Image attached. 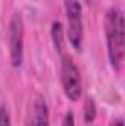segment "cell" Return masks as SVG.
<instances>
[{"label":"cell","instance_id":"30bf717a","mask_svg":"<svg viewBox=\"0 0 125 126\" xmlns=\"http://www.w3.org/2000/svg\"><path fill=\"white\" fill-rule=\"evenodd\" d=\"M109 126H124V122H122V119H116V120H113Z\"/></svg>","mask_w":125,"mask_h":126},{"label":"cell","instance_id":"52a82bcc","mask_svg":"<svg viewBox=\"0 0 125 126\" xmlns=\"http://www.w3.org/2000/svg\"><path fill=\"white\" fill-rule=\"evenodd\" d=\"M97 116V107H96V103L94 100L88 95L85 97V101H84V122L87 125L93 123L94 119Z\"/></svg>","mask_w":125,"mask_h":126},{"label":"cell","instance_id":"8fae6325","mask_svg":"<svg viewBox=\"0 0 125 126\" xmlns=\"http://www.w3.org/2000/svg\"><path fill=\"white\" fill-rule=\"evenodd\" d=\"M84 1H85L87 4H91V3H93V0H84Z\"/></svg>","mask_w":125,"mask_h":126},{"label":"cell","instance_id":"3957f363","mask_svg":"<svg viewBox=\"0 0 125 126\" xmlns=\"http://www.w3.org/2000/svg\"><path fill=\"white\" fill-rule=\"evenodd\" d=\"M61 81H62L63 94L71 101H77L83 93V81L80 69L71 56L63 54L62 64H61Z\"/></svg>","mask_w":125,"mask_h":126},{"label":"cell","instance_id":"6da1fadb","mask_svg":"<svg viewBox=\"0 0 125 126\" xmlns=\"http://www.w3.org/2000/svg\"><path fill=\"white\" fill-rule=\"evenodd\" d=\"M124 15L119 7H110L104 16V35L107 46V57L115 70H121L125 53Z\"/></svg>","mask_w":125,"mask_h":126},{"label":"cell","instance_id":"5b68a950","mask_svg":"<svg viewBox=\"0 0 125 126\" xmlns=\"http://www.w3.org/2000/svg\"><path fill=\"white\" fill-rule=\"evenodd\" d=\"M32 126H49V107L43 97H37L32 106Z\"/></svg>","mask_w":125,"mask_h":126},{"label":"cell","instance_id":"7a4b0ae2","mask_svg":"<svg viewBox=\"0 0 125 126\" xmlns=\"http://www.w3.org/2000/svg\"><path fill=\"white\" fill-rule=\"evenodd\" d=\"M65 9L68 16V40L74 50L81 51L84 41L83 7L78 0H65Z\"/></svg>","mask_w":125,"mask_h":126},{"label":"cell","instance_id":"8992f818","mask_svg":"<svg viewBox=\"0 0 125 126\" xmlns=\"http://www.w3.org/2000/svg\"><path fill=\"white\" fill-rule=\"evenodd\" d=\"M52 38H53V44L56 47V50L59 53L63 51V44H65V34H63V27L61 22H53L52 24Z\"/></svg>","mask_w":125,"mask_h":126},{"label":"cell","instance_id":"9c48e42d","mask_svg":"<svg viewBox=\"0 0 125 126\" xmlns=\"http://www.w3.org/2000/svg\"><path fill=\"white\" fill-rule=\"evenodd\" d=\"M62 126H75V117L72 114V111H68L63 117V122H62Z\"/></svg>","mask_w":125,"mask_h":126},{"label":"cell","instance_id":"ba28073f","mask_svg":"<svg viewBox=\"0 0 125 126\" xmlns=\"http://www.w3.org/2000/svg\"><path fill=\"white\" fill-rule=\"evenodd\" d=\"M0 126H12L10 114L4 106H0Z\"/></svg>","mask_w":125,"mask_h":126},{"label":"cell","instance_id":"277c9868","mask_svg":"<svg viewBox=\"0 0 125 126\" xmlns=\"http://www.w3.org/2000/svg\"><path fill=\"white\" fill-rule=\"evenodd\" d=\"M9 38V51H10V62L12 66L19 67L24 62V21L21 13H13L9 22L7 30Z\"/></svg>","mask_w":125,"mask_h":126}]
</instances>
